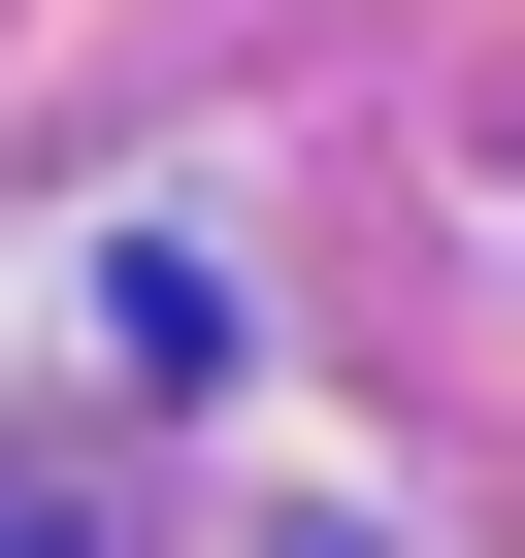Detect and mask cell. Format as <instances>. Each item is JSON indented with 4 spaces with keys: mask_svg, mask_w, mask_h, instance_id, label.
<instances>
[{
    "mask_svg": "<svg viewBox=\"0 0 525 558\" xmlns=\"http://www.w3.org/2000/svg\"><path fill=\"white\" fill-rule=\"evenodd\" d=\"M0 558H34V525H0Z\"/></svg>",
    "mask_w": 525,
    "mask_h": 558,
    "instance_id": "cell-1",
    "label": "cell"
}]
</instances>
